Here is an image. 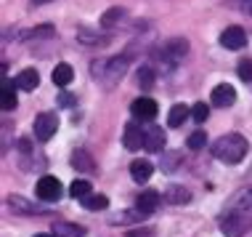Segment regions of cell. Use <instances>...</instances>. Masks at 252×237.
I'll list each match as a JSON object with an SVG mask.
<instances>
[{
	"label": "cell",
	"mask_w": 252,
	"mask_h": 237,
	"mask_svg": "<svg viewBox=\"0 0 252 237\" xmlns=\"http://www.w3.org/2000/svg\"><path fill=\"white\" fill-rule=\"evenodd\" d=\"M250 3H252V0H250Z\"/></svg>",
	"instance_id": "obj_35"
},
{
	"label": "cell",
	"mask_w": 252,
	"mask_h": 237,
	"mask_svg": "<svg viewBox=\"0 0 252 237\" xmlns=\"http://www.w3.org/2000/svg\"><path fill=\"white\" fill-rule=\"evenodd\" d=\"M72 165L77 168V171H83V173H93V171H96V162L91 160V155H88L85 150H77L72 155Z\"/></svg>",
	"instance_id": "obj_20"
},
{
	"label": "cell",
	"mask_w": 252,
	"mask_h": 237,
	"mask_svg": "<svg viewBox=\"0 0 252 237\" xmlns=\"http://www.w3.org/2000/svg\"><path fill=\"white\" fill-rule=\"evenodd\" d=\"M189 53V43L186 40H181V38H173V40H167L165 45H162V51H159V56L165 59L167 64H178L183 56Z\"/></svg>",
	"instance_id": "obj_6"
},
{
	"label": "cell",
	"mask_w": 252,
	"mask_h": 237,
	"mask_svg": "<svg viewBox=\"0 0 252 237\" xmlns=\"http://www.w3.org/2000/svg\"><path fill=\"white\" fill-rule=\"evenodd\" d=\"M59 131V115L56 112H40L35 118V139L37 141H51Z\"/></svg>",
	"instance_id": "obj_4"
},
{
	"label": "cell",
	"mask_w": 252,
	"mask_h": 237,
	"mask_svg": "<svg viewBox=\"0 0 252 237\" xmlns=\"http://www.w3.org/2000/svg\"><path fill=\"white\" fill-rule=\"evenodd\" d=\"M244 11H247L250 16H252V3H250V0H247V3H244Z\"/></svg>",
	"instance_id": "obj_32"
},
{
	"label": "cell",
	"mask_w": 252,
	"mask_h": 237,
	"mask_svg": "<svg viewBox=\"0 0 252 237\" xmlns=\"http://www.w3.org/2000/svg\"><path fill=\"white\" fill-rule=\"evenodd\" d=\"M13 85H16V83H8V80L3 83V112H13V110H16V104H19L16 88H13Z\"/></svg>",
	"instance_id": "obj_21"
},
{
	"label": "cell",
	"mask_w": 252,
	"mask_h": 237,
	"mask_svg": "<svg viewBox=\"0 0 252 237\" xmlns=\"http://www.w3.org/2000/svg\"><path fill=\"white\" fill-rule=\"evenodd\" d=\"M226 208H231V211H250V213H252V187L239 189V192H236L234 198L228 200Z\"/></svg>",
	"instance_id": "obj_14"
},
{
	"label": "cell",
	"mask_w": 252,
	"mask_h": 237,
	"mask_svg": "<svg viewBox=\"0 0 252 237\" xmlns=\"http://www.w3.org/2000/svg\"><path fill=\"white\" fill-rule=\"evenodd\" d=\"M35 237H56V235H48V232H37Z\"/></svg>",
	"instance_id": "obj_33"
},
{
	"label": "cell",
	"mask_w": 252,
	"mask_h": 237,
	"mask_svg": "<svg viewBox=\"0 0 252 237\" xmlns=\"http://www.w3.org/2000/svg\"><path fill=\"white\" fill-rule=\"evenodd\" d=\"M191 115V107H186V104H173L170 107V112H167V125L170 128H178L183 125V120Z\"/></svg>",
	"instance_id": "obj_19"
},
{
	"label": "cell",
	"mask_w": 252,
	"mask_h": 237,
	"mask_svg": "<svg viewBox=\"0 0 252 237\" xmlns=\"http://www.w3.org/2000/svg\"><path fill=\"white\" fill-rule=\"evenodd\" d=\"M247 152H250V144H247L244 136H239V133H226V136L213 141V158L226 162V165L242 162L244 158H247Z\"/></svg>",
	"instance_id": "obj_1"
},
{
	"label": "cell",
	"mask_w": 252,
	"mask_h": 237,
	"mask_svg": "<svg viewBox=\"0 0 252 237\" xmlns=\"http://www.w3.org/2000/svg\"><path fill=\"white\" fill-rule=\"evenodd\" d=\"M35 5H43V3H51V0H32Z\"/></svg>",
	"instance_id": "obj_34"
},
{
	"label": "cell",
	"mask_w": 252,
	"mask_h": 237,
	"mask_svg": "<svg viewBox=\"0 0 252 237\" xmlns=\"http://www.w3.org/2000/svg\"><path fill=\"white\" fill-rule=\"evenodd\" d=\"M125 19V8H109L104 16H101V27H114Z\"/></svg>",
	"instance_id": "obj_26"
},
{
	"label": "cell",
	"mask_w": 252,
	"mask_h": 237,
	"mask_svg": "<svg viewBox=\"0 0 252 237\" xmlns=\"http://www.w3.org/2000/svg\"><path fill=\"white\" fill-rule=\"evenodd\" d=\"M144 139H146V131L135 123V120H133V123H127L125 131H122V144H125L130 152L141 150V147H144Z\"/></svg>",
	"instance_id": "obj_8"
},
{
	"label": "cell",
	"mask_w": 252,
	"mask_h": 237,
	"mask_svg": "<svg viewBox=\"0 0 252 237\" xmlns=\"http://www.w3.org/2000/svg\"><path fill=\"white\" fill-rule=\"evenodd\" d=\"M236 72H239L242 80L252 83V59H242V62H239V70H236Z\"/></svg>",
	"instance_id": "obj_31"
},
{
	"label": "cell",
	"mask_w": 252,
	"mask_h": 237,
	"mask_svg": "<svg viewBox=\"0 0 252 237\" xmlns=\"http://www.w3.org/2000/svg\"><path fill=\"white\" fill-rule=\"evenodd\" d=\"M72 78H74V70L66 62H59L56 67H53V75H51V80H53V85H59V88H66L72 83Z\"/></svg>",
	"instance_id": "obj_16"
},
{
	"label": "cell",
	"mask_w": 252,
	"mask_h": 237,
	"mask_svg": "<svg viewBox=\"0 0 252 237\" xmlns=\"http://www.w3.org/2000/svg\"><path fill=\"white\" fill-rule=\"evenodd\" d=\"M35 192H37V198L43 202H59L64 189H61V181L56 179V176H43V179L37 181Z\"/></svg>",
	"instance_id": "obj_5"
},
{
	"label": "cell",
	"mask_w": 252,
	"mask_h": 237,
	"mask_svg": "<svg viewBox=\"0 0 252 237\" xmlns=\"http://www.w3.org/2000/svg\"><path fill=\"white\" fill-rule=\"evenodd\" d=\"M152 85H154V67H141L138 70V88L149 91Z\"/></svg>",
	"instance_id": "obj_27"
},
{
	"label": "cell",
	"mask_w": 252,
	"mask_h": 237,
	"mask_svg": "<svg viewBox=\"0 0 252 237\" xmlns=\"http://www.w3.org/2000/svg\"><path fill=\"white\" fill-rule=\"evenodd\" d=\"M191 118L196 120V123H204V120L210 118V107L204 104V101H196V104L191 107Z\"/></svg>",
	"instance_id": "obj_30"
},
{
	"label": "cell",
	"mask_w": 252,
	"mask_h": 237,
	"mask_svg": "<svg viewBox=\"0 0 252 237\" xmlns=\"http://www.w3.org/2000/svg\"><path fill=\"white\" fill-rule=\"evenodd\" d=\"M165 200L170 202V205H186V202H191V192H189L186 187H181V184H173V187H167Z\"/></svg>",
	"instance_id": "obj_17"
},
{
	"label": "cell",
	"mask_w": 252,
	"mask_h": 237,
	"mask_svg": "<svg viewBox=\"0 0 252 237\" xmlns=\"http://www.w3.org/2000/svg\"><path fill=\"white\" fill-rule=\"evenodd\" d=\"M13 83H16L19 91H35L40 85V75H37V70H22Z\"/></svg>",
	"instance_id": "obj_15"
},
{
	"label": "cell",
	"mask_w": 252,
	"mask_h": 237,
	"mask_svg": "<svg viewBox=\"0 0 252 237\" xmlns=\"http://www.w3.org/2000/svg\"><path fill=\"white\" fill-rule=\"evenodd\" d=\"M53 235L56 237H85V227L69 224V221H56L53 224Z\"/></svg>",
	"instance_id": "obj_18"
},
{
	"label": "cell",
	"mask_w": 252,
	"mask_h": 237,
	"mask_svg": "<svg viewBox=\"0 0 252 237\" xmlns=\"http://www.w3.org/2000/svg\"><path fill=\"white\" fill-rule=\"evenodd\" d=\"M69 192H72L74 200H83V198H88V195L93 192V187H91V181H85V179H74L72 187H69Z\"/></svg>",
	"instance_id": "obj_24"
},
{
	"label": "cell",
	"mask_w": 252,
	"mask_h": 237,
	"mask_svg": "<svg viewBox=\"0 0 252 237\" xmlns=\"http://www.w3.org/2000/svg\"><path fill=\"white\" fill-rule=\"evenodd\" d=\"M218 227H220V232L226 237H242L247 229H252V213L250 211H231L226 208L220 216V221H218Z\"/></svg>",
	"instance_id": "obj_3"
},
{
	"label": "cell",
	"mask_w": 252,
	"mask_h": 237,
	"mask_svg": "<svg viewBox=\"0 0 252 237\" xmlns=\"http://www.w3.org/2000/svg\"><path fill=\"white\" fill-rule=\"evenodd\" d=\"M8 202H11V208H16V211H22V213H45V211H40L37 205H30V202H24L22 198H16V195H13ZM45 216H48V213H45Z\"/></svg>",
	"instance_id": "obj_28"
},
{
	"label": "cell",
	"mask_w": 252,
	"mask_h": 237,
	"mask_svg": "<svg viewBox=\"0 0 252 237\" xmlns=\"http://www.w3.org/2000/svg\"><path fill=\"white\" fill-rule=\"evenodd\" d=\"M146 216H144V211H122L120 216H114L112 219V224H138V221H144Z\"/></svg>",
	"instance_id": "obj_23"
},
{
	"label": "cell",
	"mask_w": 252,
	"mask_h": 237,
	"mask_svg": "<svg viewBox=\"0 0 252 237\" xmlns=\"http://www.w3.org/2000/svg\"><path fill=\"white\" fill-rule=\"evenodd\" d=\"M80 202H83L88 211H104V208L109 205V198H106V195H98V192H91L88 198H83Z\"/></svg>",
	"instance_id": "obj_22"
},
{
	"label": "cell",
	"mask_w": 252,
	"mask_h": 237,
	"mask_svg": "<svg viewBox=\"0 0 252 237\" xmlns=\"http://www.w3.org/2000/svg\"><path fill=\"white\" fill-rule=\"evenodd\" d=\"M77 38L83 40L85 45H106L109 43V35H98V32H88V30H80Z\"/></svg>",
	"instance_id": "obj_25"
},
{
	"label": "cell",
	"mask_w": 252,
	"mask_h": 237,
	"mask_svg": "<svg viewBox=\"0 0 252 237\" xmlns=\"http://www.w3.org/2000/svg\"><path fill=\"white\" fill-rule=\"evenodd\" d=\"M152 162L149 160H144V158H135L133 162H130V176H133V181L135 184H146L149 179H152Z\"/></svg>",
	"instance_id": "obj_13"
},
{
	"label": "cell",
	"mask_w": 252,
	"mask_h": 237,
	"mask_svg": "<svg viewBox=\"0 0 252 237\" xmlns=\"http://www.w3.org/2000/svg\"><path fill=\"white\" fill-rule=\"evenodd\" d=\"M204 144H207V133L204 131H194L191 136H189V150H204Z\"/></svg>",
	"instance_id": "obj_29"
},
{
	"label": "cell",
	"mask_w": 252,
	"mask_h": 237,
	"mask_svg": "<svg viewBox=\"0 0 252 237\" xmlns=\"http://www.w3.org/2000/svg\"><path fill=\"white\" fill-rule=\"evenodd\" d=\"M157 101L154 99H149V96H141V99H135L133 104H130V112H133V118L135 120H154L157 118Z\"/></svg>",
	"instance_id": "obj_9"
},
{
	"label": "cell",
	"mask_w": 252,
	"mask_h": 237,
	"mask_svg": "<svg viewBox=\"0 0 252 237\" xmlns=\"http://www.w3.org/2000/svg\"><path fill=\"white\" fill-rule=\"evenodd\" d=\"M220 45L228 51H239L247 45V32H244L242 27H226V30L220 32Z\"/></svg>",
	"instance_id": "obj_7"
},
{
	"label": "cell",
	"mask_w": 252,
	"mask_h": 237,
	"mask_svg": "<svg viewBox=\"0 0 252 237\" xmlns=\"http://www.w3.org/2000/svg\"><path fill=\"white\" fill-rule=\"evenodd\" d=\"M165 131L162 128H157V125H152V128H146V139H144V150H149V152H162L165 150Z\"/></svg>",
	"instance_id": "obj_12"
},
{
	"label": "cell",
	"mask_w": 252,
	"mask_h": 237,
	"mask_svg": "<svg viewBox=\"0 0 252 237\" xmlns=\"http://www.w3.org/2000/svg\"><path fill=\"white\" fill-rule=\"evenodd\" d=\"M210 101H213L215 107H231L236 101V91H234V85H228V83H220V85H215L213 88V96H210Z\"/></svg>",
	"instance_id": "obj_10"
},
{
	"label": "cell",
	"mask_w": 252,
	"mask_h": 237,
	"mask_svg": "<svg viewBox=\"0 0 252 237\" xmlns=\"http://www.w3.org/2000/svg\"><path fill=\"white\" fill-rule=\"evenodd\" d=\"M159 200H162V195L157 192V189H144V192L138 195V200H135V208L144 211V213H154L157 208H159Z\"/></svg>",
	"instance_id": "obj_11"
},
{
	"label": "cell",
	"mask_w": 252,
	"mask_h": 237,
	"mask_svg": "<svg viewBox=\"0 0 252 237\" xmlns=\"http://www.w3.org/2000/svg\"><path fill=\"white\" fill-rule=\"evenodd\" d=\"M93 78L98 80L101 85L112 88L117 85L127 72V56H112V59H101V62H93L91 67Z\"/></svg>",
	"instance_id": "obj_2"
}]
</instances>
